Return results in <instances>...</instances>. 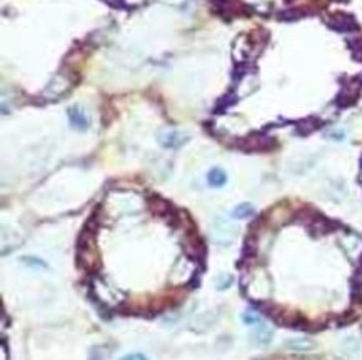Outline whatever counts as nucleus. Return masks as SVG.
<instances>
[{"label":"nucleus","instance_id":"nucleus-1","mask_svg":"<svg viewBox=\"0 0 362 360\" xmlns=\"http://www.w3.org/2000/svg\"><path fill=\"white\" fill-rule=\"evenodd\" d=\"M184 142H185V137H182V134L176 132V130H169V132L160 135V143L164 147H179Z\"/></svg>","mask_w":362,"mask_h":360},{"label":"nucleus","instance_id":"nucleus-2","mask_svg":"<svg viewBox=\"0 0 362 360\" xmlns=\"http://www.w3.org/2000/svg\"><path fill=\"white\" fill-rule=\"evenodd\" d=\"M271 339H272L271 328L267 325H264V323H259L257 328H256V332L252 334V340L256 342V344H259V345H266V344H269Z\"/></svg>","mask_w":362,"mask_h":360},{"label":"nucleus","instance_id":"nucleus-3","mask_svg":"<svg viewBox=\"0 0 362 360\" xmlns=\"http://www.w3.org/2000/svg\"><path fill=\"white\" fill-rule=\"evenodd\" d=\"M285 347L290 350H297V352H306V350H311L314 347V344L309 339H292L285 342Z\"/></svg>","mask_w":362,"mask_h":360},{"label":"nucleus","instance_id":"nucleus-4","mask_svg":"<svg viewBox=\"0 0 362 360\" xmlns=\"http://www.w3.org/2000/svg\"><path fill=\"white\" fill-rule=\"evenodd\" d=\"M207 180H209V183H211L212 187H222L226 183V180H227V175H226L224 170L212 169L211 172H209V175H207Z\"/></svg>","mask_w":362,"mask_h":360},{"label":"nucleus","instance_id":"nucleus-5","mask_svg":"<svg viewBox=\"0 0 362 360\" xmlns=\"http://www.w3.org/2000/svg\"><path fill=\"white\" fill-rule=\"evenodd\" d=\"M69 115H70V122H72L74 127H77V129H86L87 125H89L87 117L84 115L82 112H80V109H70Z\"/></svg>","mask_w":362,"mask_h":360},{"label":"nucleus","instance_id":"nucleus-6","mask_svg":"<svg viewBox=\"0 0 362 360\" xmlns=\"http://www.w3.org/2000/svg\"><path fill=\"white\" fill-rule=\"evenodd\" d=\"M235 219H247L250 215H254V207L250 204H240L234 209V212H232Z\"/></svg>","mask_w":362,"mask_h":360},{"label":"nucleus","instance_id":"nucleus-7","mask_svg":"<svg viewBox=\"0 0 362 360\" xmlns=\"http://www.w3.org/2000/svg\"><path fill=\"white\" fill-rule=\"evenodd\" d=\"M232 282H234L232 275H229V273H222V275H219L216 278V287L219 290H226L232 285Z\"/></svg>","mask_w":362,"mask_h":360},{"label":"nucleus","instance_id":"nucleus-8","mask_svg":"<svg viewBox=\"0 0 362 360\" xmlns=\"http://www.w3.org/2000/svg\"><path fill=\"white\" fill-rule=\"evenodd\" d=\"M242 320L245 325H259V323H262L261 320V317H259V314L256 312H252V310H247V312H244L242 314Z\"/></svg>","mask_w":362,"mask_h":360},{"label":"nucleus","instance_id":"nucleus-9","mask_svg":"<svg viewBox=\"0 0 362 360\" xmlns=\"http://www.w3.org/2000/svg\"><path fill=\"white\" fill-rule=\"evenodd\" d=\"M22 262L27 264V265H30V267H35V265H39L40 269L45 267V264H44L42 260H40V259H34V257H24V259H22Z\"/></svg>","mask_w":362,"mask_h":360},{"label":"nucleus","instance_id":"nucleus-10","mask_svg":"<svg viewBox=\"0 0 362 360\" xmlns=\"http://www.w3.org/2000/svg\"><path fill=\"white\" fill-rule=\"evenodd\" d=\"M120 360H147L142 354H131V355H125Z\"/></svg>","mask_w":362,"mask_h":360}]
</instances>
